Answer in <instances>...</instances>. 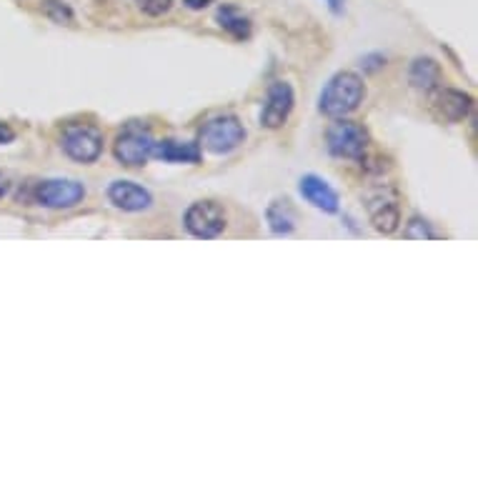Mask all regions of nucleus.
<instances>
[{"instance_id": "obj_1", "label": "nucleus", "mask_w": 478, "mask_h": 478, "mask_svg": "<svg viewBox=\"0 0 478 478\" xmlns=\"http://www.w3.org/2000/svg\"><path fill=\"white\" fill-rule=\"evenodd\" d=\"M366 100V83L358 73L341 71L323 86L319 96V111L329 118H346L361 108Z\"/></svg>"}, {"instance_id": "obj_2", "label": "nucleus", "mask_w": 478, "mask_h": 478, "mask_svg": "<svg viewBox=\"0 0 478 478\" xmlns=\"http://www.w3.org/2000/svg\"><path fill=\"white\" fill-rule=\"evenodd\" d=\"M245 138H248L245 125L234 113L213 115L198 128V146H201V150H209L213 156L234 153V150L243 146Z\"/></svg>"}, {"instance_id": "obj_3", "label": "nucleus", "mask_w": 478, "mask_h": 478, "mask_svg": "<svg viewBox=\"0 0 478 478\" xmlns=\"http://www.w3.org/2000/svg\"><path fill=\"white\" fill-rule=\"evenodd\" d=\"M86 185L75 178H48V181L30 184V191L25 198L43 209L71 210L86 201Z\"/></svg>"}, {"instance_id": "obj_4", "label": "nucleus", "mask_w": 478, "mask_h": 478, "mask_svg": "<svg viewBox=\"0 0 478 478\" xmlns=\"http://www.w3.org/2000/svg\"><path fill=\"white\" fill-rule=\"evenodd\" d=\"M103 131L93 123H65L61 131V150L75 163L90 166L103 156Z\"/></svg>"}, {"instance_id": "obj_5", "label": "nucleus", "mask_w": 478, "mask_h": 478, "mask_svg": "<svg viewBox=\"0 0 478 478\" xmlns=\"http://www.w3.org/2000/svg\"><path fill=\"white\" fill-rule=\"evenodd\" d=\"M368 143H371V135L366 128L348 118H333L326 131V148L333 158L363 160L368 153Z\"/></svg>"}, {"instance_id": "obj_6", "label": "nucleus", "mask_w": 478, "mask_h": 478, "mask_svg": "<svg viewBox=\"0 0 478 478\" xmlns=\"http://www.w3.org/2000/svg\"><path fill=\"white\" fill-rule=\"evenodd\" d=\"M153 146H156V138L148 128L138 123H128L121 133L115 135L113 156L125 168H143L148 160L153 158Z\"/></svg>"}, {"instance_id": "obj_7", "label": "nucleus", "mask_w": 478, "mask_h": 478, "mask_svg": "<svg viewBox=\"0 0 478 478\" xmlns=\"http://www.w3.org/2000/svg\"><path fill=\"white\" fill-rule=\"evenodd\" d=\"M184 226L198 241H213L228 228V213L216 201H196L185 210Z\"/></svg>"}, {"instance_id": "obj_8", "label": "nucleus", "mask_w": 478, "mask_h": 478, "mask_svg": "<svg viewBox=\"0 0 478 478\" xmlns=\"http://www.w3.org/2000/svg\"><path fill=\"white\" fill-rule=\"evenodd\" d=\"M366 210L371 226L383 235L396 234L401 228V206L393 188H376L366 196Z\"/></svg>"}, {"instance_id": "obj_9", "label": "nucleus", "mask_w": 478, "mask_h": 478, "mask_svg": "<svg viewBox=\"0 0 478 478\" xmlns=\"http://www.w3.org/2000/svg\"><path fill=\"white\" fill-rule=\"evenodd\" d=\"M295 106V90L288 81H273L266 93V103L260 111V125L269 131H278L291 118Z\"/></svg>"}, {"instance_id": "obj_10", "label": "nucleus", "mask_w": 478, "mask_h": 478, "mask_svg": "<svg viewBox=\"0 0 478 478\" xmlns=\"http://www.w3.org/2000/svg\"><path fill=\"white\" fill-rule=\"evenodd\" d=\"M298 191H301L303 201L311 203L316 210H320V213L333 216V213L341 210V196H338V191H336L326 178L316 175V173H306V175L298 181Z\"/></svg>"}, {"instance_id": "obj_11", "label": "nucleus", "mask_w": 478, "mask_h": 478, "mask_svg": "<svg viewBox=\"0 0 478 478\" xmlns=\"http://www.w3.org/2000/svg\"><path fill=\"white\" fill-rule=\"evenodd\" d=\"M106 196L123 213H141V210H148L153 206V193L141 184L125 181V178L113 181L108 185V191H106Z\"/></svg>"}, {"instance_id": "obj_12", "label": "nucleus", "mask_w": 478, "mask_h": 478, "mask_svg": "<svg viewBox=\"0 0 478 478\" xmlns=\"http://www.w3.org/2000/svg\"><path fill=\"white\" fill-rule=\"evenodd\" d=\"M433 111L436 115L446 123H461L466 121L468 113L474 111V98L464 93V90H456V88H441L433 98Z\"/></svg>"}, {"instance_id": "obj_13", "label": "nucleus", "mask_w": 478, "mask_h": 478, "mask_svg": "<svg viewBox=\"0 0 478 478\" xmlns=\"http://www.w3.org/2000/svg\"><path fill=\"white\" fill-rule=\"evenodd\" d=\"M153 156L163 160V163H188V166H196L203 158V150L198 146V141L163 138V141H156Z\"/></svg>"}, {"instance_id": "obj_14", "label": "nucleus", "mask_w": 478, "mask_h": 478, "mask_svg": "<svg viewBox=\"0 0 478 478\" xmlns=\"http://www.w3.org/2000/svg\"><path fill=\"white\" fill-rule=\"evenodd\" d=\"M441 63L433 61L429 55H421L416 61L411 63L408 68V83L416 88V90H423V93H433L441 88Z\"/></svg>"}, {"instance_id": "obj_15", "label": "nucleus", "mask_w": 478, "mask_h": 478, "mask_svg": "<svg viewBox=\"0 0 478 478\" xmlns=\"http://www.w3.org/2000/svg\"><path fill=\"white\" fill-rule=\"evenodd\" d=\"M216 23L221 25L223 30L231 38H235V40H248L251 33H253L251 18H248L238 5H228V3L216 11Z\"/></svg>"}, {"instance_id": "obj_16", "label": "nucleus", "mask_w": 478, "mask_h": 478, "mask_svg": "<svg viewBox=\"0 0 478 478\" xmlns=\"http://www.w3.org/2000/svg\"><path fill=\"white\" fill-rule=\"evenodd\" d=\"M295 221H298V218H295V210L288 198H276V201H270L269 209H266V223H269L270 234L276 235L294 234L295 226H298Z\"/></svg>"}, {"instance_id": "obj_17", "label": "nucleus", "mask_w": 478, "mask_h": 478, "mask_svg": "<svg viewBox=\"0 0 478 478\" xmlns=\"http://www.w3.org/2000/svg\"><path fill=\"white\" fill-rule=\"evenodd\" d=\"M40 11L46 13V18H50L53 23H58V25H73L75 23L73 8H71L65 0H43Z\"/></svg>"}, {"instance_id": "obj_18", "label": "nucleus", "mask_w": 478, "mask_h": 478, "mask_svg": "<svg viewBox=\"0 0 478 478\" xmlns=\"http://www.w3.org/2000/svg\"><path fill=\"white\" fill-rule=\"evenodd\" d=\"M404 238H408V241H429V238H436V231H433V226L426 218L414 216L404 226Z\"/></svg>"}, {"instance_id": "obj_19", "label": "nucleus", "mask_w": 478, "mask_h": 478, "mask_svg": "<svg viewBox=\"0 0 478 478\" xmlns=\"http://www.w3.org/2000/svg\"><path fill=\"white\" fill-rule=\"evenodd\" d=\"M135 3H138L141 13H146L150 18H158L163 13H168L173 5V0H135Z\"/></svg>"}, {"instance_id": "obj_20", "label": "nucleus", "mask_w": 478, "mask_h": 478, "mask_svg": "<svg viewBox=\"0 0 478 478\" xmlns=\"http://www.w3.org/2000/svg\"><path fill=\"white\" fill-rule=\"evenodd\" d=\"M383 65H386V55H383V53H368V55L361 58L363 73H379Z\"/></svg>"}, {"instance_id": "obj_21", "label": "nucleus", "mask_w": 478, "mask_h": 478, "mask_svg": "<svg viewBox=\"0 0 478 478\" xmlns=\"http://www.w3.org/2000/svg\"><path fill=\"white\" fill-rule=\"evenodd\" d=\"M13 141H15V131L8 123H0V146H8Z\"/></svg>"}, {"instance_id": "obj_22", "label": "nucleus", "mask_w": 478, "mask_h": 478, "mask_svg": "<svg viewBox=\"0 0 478 478\" xmlns=\"http://www.w3.org/2000/svg\"><path fill=\"white\" fill-rule=\"evenodd\" d=\"M213 3H216V0H184V5L188 11H203V8H209Z\"/></svg>"}, {"instance_id": "obj_23", "label": "nucleus", "mask_w": 478, "mask_h": 478, "mask_svg": "<svg viewBox=\"0 0 478 478\" xmlns=\"http://www.w3.org/2000/svg\"><path fill=\"white\" fill-rule=\"evenodd\" d=\"M326 8L333 13V15H344L346 13V0H323Z\"/></svg>"}, {"instance_id": "obj_24", "label": "nucleus", "mask_w": 478, "mask_h": 478, "mask_svg": "<svg viewBox=\"0 0 478 478\" xmlns=\"http://www.w3.org/2000/svg\"><path fill=\"white\" fill-rule=\"evenodd\" d=\"M8 193H11V181H8V175L0 173V198H5Z\"/></svg>"}]
</instances>
